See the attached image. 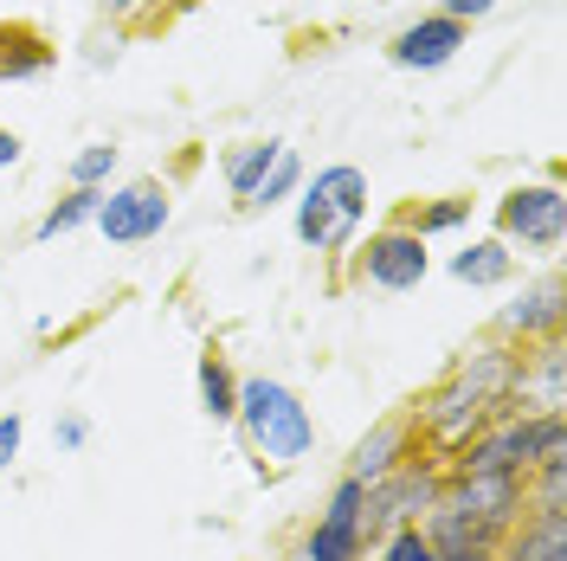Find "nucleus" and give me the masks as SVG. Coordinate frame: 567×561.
Masks as SVG:
<instances>
[{"label": "nucleus", "instance_id": "17", "mask_svg": "<svg viewBox=\"0 0 567 561\" xmlns=\"http://www.w3.org/2000/svg\"><path fill=\"white\" fill-rule=\"evenodd\" d=\"M284 561H368V542H361V529H342V523H310L290 549H284Z\"/></svg>", "mask_w": 567, "mask_h": 561}, {"label": "nucleus", "instance_id": "22", "mask_svg": "<svg viewBox=\"0 0 567 561\" xmlns=\"http://www.w3.org/2000/svg\"><path fill=\"white\" fill-rule=\"evenodd\" d=\"M361 510H368V484L361 478H336V491H329V503H322V523H342V529H361Z\"/></svg>", "mask_w": 567, "mask_h": 561}, {"label": "nucleus", "instance_id": "9", "mask_svg": "<svg viewBox=\"0 0 567 561\" xmlns=\"http://www.w3.org/2000/svg\"><path fill=\"white\" fill-rule=\"evenodd\" d=\"M509 407L516 414H561L567 407V349L555 343H529L516 355V381H509Z\"/></svg>", "mask_w": 567, "mask_h": 561}, {"label": "nucleus", "instance_id": "6", "mask_svg": "<svg viewBox=\"0 0 567 561\" xmlns=\"http://www.w3.org/2000/svg\"><path fill=\"white\" fill-rule=\"evenodd\" d=\"M445 484V465L439 458H406L393 478L368 484V510H361V542H381L393 529H413L432 510V497Z\"/></svg>", "mask_w": 567, "mask_h": 561}, {"label": "nucleus", "instance_id": "27", "mask_svg": "<svg viewBox=\"0 0 567 561\" xmlns=\"http://www.w3.org/2000/svg\"><path fill=\"white\" fill-rule=\"evenodd\" d=\"M491 7H496V0H445L439 13H445V20H458V27H471V20H484Z\"/></svg>", "mask_w": 567, "mask_h": 561}, {"label": "nucleus", "instance_id": "1", "mask_svg": "<svg viewBox=\"0 0 567 561\" xmlns=\"http://www.w3.org/2000/svg\"><path fill=\"white\" fill-rule=\"evenodd\" d=\"M516 355L509 343H484V349H471L452 361V375L432 387L425 400H413L406 414H413V432H420L425 458H439V465H452V458L496 420V414H509V381H516Z\"/></svg>", "mask_w": 567, "mask_h": 561}, {"label": "nucleus", "instance_id": "2", "mask_svg": "<svg viewBox=\"0 0 567 561\" xmlns=\"http://www.w3.org/2000/svg\"><path fill=\"white\" fill-rule=\"evenodd\" d=\"M233 426L246 432V446L258 452V471H290L317 452V420L303 407L297 387L271 381V375H246L239 381V414Z\"/></svg>", "mask_w": 567, "mask_h": 561}, {"label": "nucleus", "instance_id": "21", "mask_svg": "<svg viewBox=\"0 0 567 561\" xmlns=\"http://www.w3.org/2000/svg\"><path fill=\"white\" fill-rule=\"evenodd\" d=\"M297 187H303V162H297V155L284 149L278 162H271V175H265V181H258V187H251L246 213H271V207H278V201H290Z\"/></svg>", "mask_w": 567, "mask_h": 561}, {"label": "nucleus", "instance_id": "18", "mask_svg": "<svg viewBox=\"0 0 567 561\" xmlns=\"http://www.w3.org/2000/svg\"><path fill=\"white\" fill-rule=\"evenodd\" d=\"M200 414H207L213 426H233V414H239V375H233V361H226V349H200Z\"/></svg>", "mask_w": 567, "mask_h": 561}, {"label": "nucleus", "instance_id": "3", "mask_svg": "<svg viewBox=\"0 0 567 561\" xmlns=\"http://www.w3.org/2000/svg\"><path fill=\"white\" fill-rule=\"evenodd\" d=\"M542 465H567V426L561 414H496L445 471H491V478H529Z\"/></svg>", "mask_w": 567, "mask_h": 561}, {"label": "nucleus", "instance_id": "26", "mask_svg": "<svg viewBox=\"0 0 567 561\" xmlns=\"http://www.w3.org/2000/svg\"><path fill=\"white\" fill-rule=\"evenodd\" d=\"M52 439H59L65 452H78V446L91 439V420H84V414H59V426H52Z\"/></svg>", "mask_w": 567, "mask_h": 561}, {"label": "nucleus", "instance_id": "13", "mask_svg": "<svg viewBox=\"0 0 567 561\" xmlns=\"http://www.w3.org/2000/svg\"><path fill=\"white\" fill-rule=\"evenodd\" d=\"M406 458H420V432H413V414H388V420L374 426L368 439H354L349 478H361V484H381V478H393Z\"/></svg>", "mask_w": 567, "mask_h": 561}, {"label": "nucleus", "instance_id": "14", "mask_svg": "<svg viewBox=\"0 0 567 561\" xmlns=\"http://www.w3.org/2000/svg\"><path fill=\"white\" fill-rule=\"evenodd\" d=\"M59 59V45L39 33L33 20H0V84H27V78H45Z\"/></svg>", "mask_w": 567, "mask_h": 561}, {"label": "nucleus", "instance_id": "15", "mask_svg": "<svg viewBox=\"0 0 567 561\" xmlns=\"http://www.w3.org/2000/svg\"><path fill=\"white\" fill-rule=\"evenodd\" d=\"M452 278L471 284V290L509 284V278H516V252L503 246V239H471L464 252H452Z\"/></svg>", "mask_w": 567, "mask_h": 561}, {"label": "nucleus", "instance_id": "20", "mask_svg": "<svg viewBox=\"0 0 567 561\" xmlns=\"http://www.w3.org/2000/svg\"><path fill=\"white\" fill-rule=\"evenodd\" d=\"M278 155H284V142H271V136L226 149V187H233V201H239V207L251 201V187L271 175V162H278Z\"/></svg>", "mask_w": 567, "mask_h": 561}, {"label": "nucleus", "instance_id": "29", "mask_svg": "<svg viewBox=\"0 0 567 561\" xmlns=\"http://www.w3.org/2000/svg\"><path fill=\"white\" fill-rule=\"evenodd\" d=\"M452 561H496V555H452Z\"/></svg>", "mask_w": 567, "mask_h": 561}, {"label": "nucleus", "instance_id": "25", "mask_svg": "<svg viewBox=\"0 0 567 561\" xmlns=\"http://www.w3.org/2000/svg\"><path fill=\"white\" fill-rule=\"evenodd\" d=\"M20 446H27V414H13V407H7V414H0V471L20 458Z\"/></svg>", "mask_w": 567, "mask_h": 561}, {"label": "nucleus", "instance_id": "5", "mask_svg": "<svg viewBox=\"0 0 567 561\" xmlns=\"http://www.w3.org/2000/svg\"><path fill=\"white\" fill-rule=\"evenodd\" d=\"M496 239L516 252H535V258H555L567 246V187L561 175L548 181H523L496 201Z\"/></svg>", "mask_w": 567, "mask_h": 561}, {"label": "nucleus", "instance_id": "10", "mask_svg": "<svg viewBox=\"0 0 567 561\" xmlns=\"http://www.w3.org/2000/svg\"><path fill=\"white\" fill-rule=\"evenodd\" d=\"M445 497L464 503L471 517L496 536L523 523V478H491V471H445Z\"/></svg>", "mask_w": 567, "mask_h": 561}, {"label": "nucleus", "instance_id": "19", "mask_svg": "<svg viewBox=\"0 0 567 561\" xmlns=\"http://www.w3.org/2000/svg\"><path fill=\"white\" fill-rule=\"evenodd\" d=\"M97 207H104V187H71L65 201H52V207L39 213L33 239H39V246H45V239H65V233H78V226H91Z\"/></svg>", "mask_w": 567, "mask_h": 561}, {"label": "nucleus", "instance_id": "12", "mask_svg": "<svg viewBox=\"0 0 567 561\" xmlns=\"http://www.w3.org/2000/svg\"><path fill=\"white\" fill-rule=\"evenodd\" d=\"M464 45H471V27L445 20V13H425V20H413V27H400L388 39V59L400 71H439V65H452Z\"/></svg>", "mask_w": 567, "mask_h": 561}, {"label": "nucleus", "instance_id": "24", "mask_svg": "<svg viewBox=\"0 0 567 561\" xmlns=\"http://www.w3.org/2000/svg\"><path fill=\"white\" fill-rule=\"evenodd\" d=\"M381 561H445L432 542L420 536V523L413 529H393V536H381Z\"/></svg>", "mask_w": 567, "mask_h": 561}, {"label": "nucleus", "instance_id": "28", "mask_svg": "<svg viewBox=\"0 0 567 561\" xmlns=\"http://www.w3.org/2000/svg\"><path fill=\"white\" fill-rule=\"evenodd\" d=\"M20 155H27V142L13 136V130H0V175H7V169H20Z\"/></svg>", "mask_w": 567, "mask_h": 561}, {"label": "nucleus", "instance_id": "30", "mask_svg": "<svg viewBox=\"0 0 567 561\" xmlns=\"http://www.w3.org/2000/svg\"><path fill=\"white\" fill-rule=\"evenodd\" d=\"M181 7H200V0H181Z\"/></svg>", "mask_w": 567, "mask_h": 561}, {"label": "nucleus", "instance_id": "8", "mask_svg": "<svg viewBox=\"0 0 567 561\" xmlns=\"http://www.w3.org/2000/svg\"><path fill=\"white\" fill-rule=\"evenodd\" d=\"M168 213H175L168 181H123V187H104V207H97L91 226L110 246H148V239H162Z\"/></svg>", "mask_w": 567, "mask_h": 561}, {"label": "nucleus", "instance_id": "4", "mask_svg": "<svg viewBox=\"0 0 567 561\" xmlns=\"http://www.w3.org/2000/svg\"><path fill=\"white\" fill-rule=\"evenodd\" d=\"M361 220H368V175L354 162H336V169H322L317 181L297 187V239L310 252L342 258L361 233Z\"/></svg>", "mask_w": 567, "mask_h": 561}, {"label": "nucleus", "instance_id": "11", "mask_svg": "<svg viewBox=\"0 0 567 561\" xmlns=\"http://www.w3.org/2000/svg\"><path fill=\"white\" fill-rule=\"evenodd\" d=\"M561 336V278L548 272L542 284H529L523 297H509L496 316V343L509 349H529V343H555Z\"/></svg>", "mask_w": 567, "mask_h": 561}, {"label": "nucleus", "instance_id": "7", "mask_svg": "<svg viewBox=\"0 0 567 561\" xmlns=\"http://www.w3.org/2000/svg\"><path fill=\"white\" fill-rule=\"evenodd\" d=\"M354 252V284L361 290H420L425 272H432V252H425L420 233H406V226H381V233H368V246H349Z\"/></svg>", "mask_w": 567, "mask_h": 561}, {"label": "nucleus", "instance_id": "16", "mask_svg": "<svg viewBox=\"0 0 567 561\" xmlns=\"http://www.w3.org/2000/svg\"><path fill=\"white\" fill-rule=\"evenodd\" d=\"M471 194H439V201H406V207L393 213L388 226H406V233H420V239H439V233H458L464 220H471Z\"/></svg>", "mask_w": 567, "mask_h": 561}, {"label": "nucleus", "instance_id": "23", "mask_svg": "<svg viewBox=\"0 0 567 561\" xmlns=\"http://www.w3.org/2000/svg\"><path fill=\"white\" fill-rule=\"evenodd\" d=\"M110 169H116V149L110 142H91V149L71 155V187H104Z\"/></svg>", "mask_w": 567, "mask_h": 561}]
</instances>
